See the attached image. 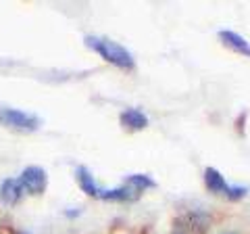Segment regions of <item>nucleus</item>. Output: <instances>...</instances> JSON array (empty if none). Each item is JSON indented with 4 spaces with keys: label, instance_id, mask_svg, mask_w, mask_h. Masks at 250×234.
I'll use <instances>...</instances> for the list:
<instances>
[{
    "label": "nucleus",
    "instance_id": "obj_12",
    "mask_svg": "<svg viewBox=\"0 0 250 234\" xmlns=\"http://www.w3.org/2000/svg\"><path fill=\"white\" fill-rule=\"evenodd\" d=\"M225 234H236V232H225Z\"/></svg>",
    "mask_w": 250,
    "mask_h": 234
},
{
    "label": "nucleus",
    "instance_id": "obj_13",
    "mask_svg": "<svg viewBox=\"0 0 250 234\" xmlns=\"http://www.w3.org/2000/svg\"><path fill=\"white\" fill-rule=\"evenodd\" d=\"M13 234H23V232H13Z\"/></svg>",
    "mask_w": 250,
    "mask_h": 234
},
{
    "label": "nucleus",
    "instance_id": "obj_10",
    "mask_svg": "<svg viewBox=\"0 0 250 234\" xmlns=\"http://www.w3.org/2000/svg\"><path fill=\"white\" fill-rule=\"evenodd\" d=\"M125 184L134 186L136 190H144V188H154V180L148 178L144 174H134V176H127L125 178Z\"/></svg>",
    "mask_w": 250,
    "mask_h": 234
},
{
    "label": "nucleus",
    "instance_id": "obj_1",
    "mask_svg": "<svg viewBox=\"0 0 250 234\" xmlns=\"http://www.w3.org/2000/svg\"><path fill=\"white\" fill-rule=\"evenodd\" d=\"M85 46L92 50H96L100 57L108 63H113L121 69H134L136 67V61L134 57L129 54L127 48H123L121 44H117L113 40H108V38H94V36H85Z\"/></svg>",
    "mask_w": 250,
    "mask_h": 234
},
{
    "label": "nucleus",
    "instance_id": "obj_8",
    "mask_svg": "<svg viewBox=\"0 0 250 234\" xmlns=\"http://www.w3.org/2000/svg\"><path fill=\"white\" fill-rule=\"evenodd\" d=\"M75 176H77V182H80L82 190L88 194V197H100V190H98V186H96V180L92 178V171H88V167L80 165V167H77V171H75Z\"/></svg>",
    "mask_w": 250,
    "mask_h": 234
},
{
    "label": "nucleus",
    "instance_id": "obj_5",
    "mask_svg": "<svg viewBox=\"0 0 250 234\" xmlns=\"http://www.w3.org/2000/svg\"><path fill=\"white\" fill-rule=\"evenodd\" d=\"M219 40L228 46V48H231L233 52L250 57V44L242 36H238L236 32H231V29H221V32H219Z\"/></svg>",
    "mask_w": 250,
    "mask_h": 234
},
{
    "label": "nucleus",
    "instance_id": "obj_3",
    "mask_svg": "<svg viewBox=\"0 0 250 234\" xmlns=\"http://www.w3.org/2000/svg\"><path fill=\"white\" fill-rule=\"evenodd\" d=\"M19 182L27 194H42L46 190V186H48V176H46V171L42 167L29 165L21 171Z\"/></svg>",
    "mask_w": 250,
    "mask_h": 234
},
{
    "label": "nucleus",
    "instance_id": "obj_4",
    "mask_svg": "<svg viewBox=\"0 0 250 234\" xmlns=\"http://www.w3.org/2000/svg\"><path fill=\"white\" fill-rule=\"evenodd\" d=\"M23 197V186L19 180H15V178H6L0 184V201L6 203V205H15V203H19Z\"/></svg>",
    "mask_w": 250,
    "mask_h": 234
},
{
    "label": "nucleus",
    "instance_id": "obj_9",
    "mask_svg": "<svg viewBox=\"0 0 250 234\" xmlns=\"http://www.w3.org/2000/svg\"><path fill=\"white\" fill-rule=\"evenodd\" d=\"M100 197L106 201H136L140 197V190H136L134 186H129V184H125V186H119V188L100 192Z\"/></svg>",
    "mask_w": 250,
    "mask_h": 234
},
{
    "label": "nucleus",
    "instance_id": "obj_11",
    "mask_svg": "<svg viewBox=\"0 0 250 234\" xmlns=\"http://www.w3.org/2000/svg\"><path fill=\"white\" fill-rule=\"evenodd\" d=\"M225 194H228L229 199H240L246 194V188H242V186H229L228 184V190H225Z\"/></svg>",
    "mask_w": 250,
    "mask_h": 234
},
{
    "label": "nucleus",
    "instance_id": "obj_6",
    "mask_svg": "<svg viewBox=\"0 0 250 234\" xmlns=\"http://www.w3.org/2000/svg\"><path fill=\"white\" fill-rule=\"evenodd\" d=\"M119 119L129 130H144L148 126V117L142 111H138V109H125Z\"/></svg>",
    "mask_w": 250,
    "mask_h": 234
},
{
    "label": "nucleus",
    "instance_id": "obj_2",
    "mask_svg": "<svg viewBox=\"0 0 250 234\" xmlns=\"http://www.w3.org/2000/svg\"><path fill=\"white\" fill-rule=\"evenodd\" d=\"M0 126L21 130V132H36V130H40L42 119L34 113L19 111V109H11V107L0 105Z\"/></svg>",
    "mask_w": 250,
    "mask_h": 234
},
{
    "label": "nucleus",
    "instance_id": "obj_7",
    "mask_svg": "<svg viewBox=\"0 0 250 234\" xmlns=\"http://www.w3.org/2000/svg\"><path fill=\"white\" fill-rule=\"evenodd\" d=\"M205 184L213 194H225V190H228V182H225V178L215 167L205 169Z\"/></svg>",
    "mask_w": 250,
    "mask_h": 234
}]
</instances>
